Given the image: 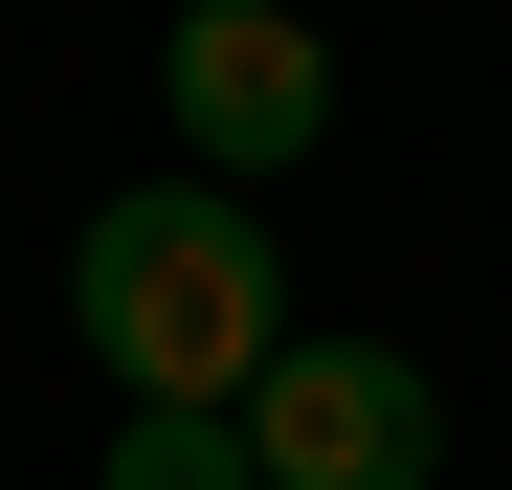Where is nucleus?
I'll use <instances>...</instances> for the list:
<instances>
[{
    "label": "nucleus",
    "instance_id": "f257e3e1",
    "mask_svg": "<svg viewBox=\"0 0 512 490\" xmlns=\"http://www.w3.org/2000/svg\"><path fill=\"white\" fill-rule=\"evenodd\" d=\"M67 335L112 357V401H223L245 424V379L290 357V268H268V223H245V179H134L67 223Z\"/></svg>",
    "mask_w": 512,
    "mask_h": 490
},
{
    "label": "nucleus",
    "instance_id": "20e7f679",
    "mask_svg": "<svg viewBox=\"0 0 512 490\" xmlns=\"http://www.w3.org/2000/svg\"><path fill=\"white\" fill-rule=\"evenodd\" d=\"M90 490H268V468H245V424H223V401H134Z\"/></svg>",
    "mask_w": 512,
    "mask_h": 490
},
{
    "label": "nucleus",
    "instance_id": "f03ea898",
    "mask_svg": "<svg viewBox=\"0 0 512 490\" xmlns=\"http://www.w3.org/2000/svg\"><path fill=\"white\" fill-rule=\"evenodd\" d=\"M245 468L268 490H446V379L401 335H290L245 379Z\"/></svg>",
    "mask_w": 512,
    "mask_h": 490
},
{
    "label": "nucleus",
    "instance_id": "7ed1b4c3",
    "mask_svg": "<svg viewBox=\"0 0 512 490\" xmlns=\"http://www.w3.org/2000/svg\"><path fill=\"white\" fill-rule=\"evenodd\" d=\"M156 112H179L201 179H290V156L334 134V45H312V0H179Z\"/></svg>",
    "mask_w": 512,
    "mask_h": 490
}]
</instances>
